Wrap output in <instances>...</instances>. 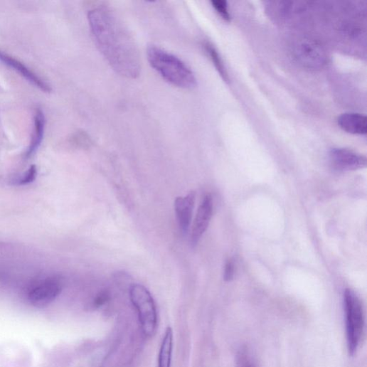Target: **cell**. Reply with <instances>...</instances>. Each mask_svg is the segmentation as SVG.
I'll use <instances>...</instances> for the list:
<instances>
[{"label": "cell", "instance_id": "cell-1", "mask_svg": "<svg viewBox=\"0 0 367 367\" xmlns=\"http://www.w3.org/2000/svg\"><path fill=\"white\" fill-rule=\"evenodd\" d=\"M87 20L95 43L111 67L130 79L141 73L142 63L137 46L117 14L107 7L91 9Z\"/></svg>", "mask_w": 367, "mask_h": 367}, {"label": "cell", "instance_id": "cell-2", "mask_svg": "<svg viewBox=\"0 0 367 367\" xmlns=\"http://www.w3.org/2000/svg\"><path fill=\"white\" fill-rule=\"evenodd\" d=\"M151 66L168 83L181 88L193 89L197 78L191 68L177 56L156 46L147 48Z\"/></svg>", "mask_w": 367, "mask_h": 367}, {"label": "cell", "instance_id": "cell-3", "mask_svg": "<svg viewBox=\"0 0 367 367\" xmlns=\"http://www.w3.org/2000/svg\"><path fill=\"white\" fill-rule=\"evenodd\" d=\"M344 302L347 347L349 354L353 355L359 346L363 331V312L361 301L351 289L345 291Z\"/></svg>", "mask_w": 367, "mask_h": 367}, {"label": "cell", "instance_id": "cell-4", "mask_svg": "<svg viewBox=\"0 0 367 367\" xmlns=\"http://www.w3.org/2000/svg\"><path fill=\"white\" fill-rule=\"evenodd\" d=\"M129 294L131 302L138 313L144 335L147 338L154 336L158 326V314L151 294L141 284L133 285Z\"/></svg>", "mask_w": 367, "mask_h": 367}, {"label": "cell", "instance_id": "cell-5", "mask_svg": "<svg viewBox=\"0 0 367 367\" xmlns=\"http://www.w3.org/2000/svg\"><path fill=\"white\" fill-rule=\"evenodd\" d=\"M293 54L299 64L311 70H319L327 63V55L324 48L314 40L301 38L293 46Z\"/></svg>", "mask_w": 367, "mask_h": 367}, {"label": "cell", "instance_id": "cell-6", "mask_svg": "<svg viewBox=\"0 0 367 367\" xmlns=\"http://www.w3.org/2000/svg\"><path fill=\"white\" fill-rule=\"evenodd\" d=\"M329 159L333 167L339 171L356 170L366 165L365 156L347 149H333L329 153Z\"/></svg>", "mask_w": 367, "mask_h": 367}, {"label": "cell", "instance_id": "cell-7", "mask_svg": "<svg viewBox=\"0 0 367 367\" xmlns=\"http://www.w3.org/2000/svg\"><path fill=\"white\" fill-rule=\"evenodd\" d=\"M60 283L54 279L45 280L33 287L28 294L31 303L44 307L53 302L61 292Z\"/></svg>", "mask_w": 367, "mask_h": 367}, {"label": "cell", "instance_id": "cell-8", "mask_svg": "<svg viewBox=\"0 0 367 367\" xmlns=\"http://www.w3.org/2000/svg\"><path fill=\"white\" fill-rule=\"evenodd\" d=\"M213 213V201L211 195L203 199L198 210L191 234V243L196 246L210 225Z\"/></svg>", "mask_w": 367, "mask_h": 367}, {"label": "cell", "instance_id": "cell-9", "mask_svg": "<svg viewBox=\"0 0 367 367\" xmlns=\"http://www.w3.org/2000/svg\"><path fill=\"white\" fill-rule=\"evenodd\" d=\"M196 193L191 192L188 196L175 200L174 208L176 220L181 230L188 233L192 223L196 205Z\"/></svg>", "mask_w": 367, "mask_h": 367}, {"label": "cell", "instance_id": "cell-10", "mask_svg": "<svg viewBox=\"0 0 367 367\" xmlns=\"http://www.w3.org/2000/svg\"><path fill=\"white\" fill-rule=\"evenodd\" d=\"M0 61L4 62L11 68H14V70L18 71L22 76L26 78L28 81L42 90L45 92L51 91V88L49 85L19 60L3 53L2 51H0Z\"/></svg>", "mask_w": 367, "mask_h": 367}, {"label": "cell", "instance_id": "cell-11", "mask_svg": "<svg viewBox=\"0 0 367 367\" xmlns=\"http://www.w3.org/2000/svg\"><path fill=\"white\" fill-rule=\"evenodd\" d=\"M337 122L339 127L347 133L364 135L367 132V119L363 115L356 113H345L338 118Z\"/></svg>", "mask_w": 367, "mask_h": 367}, {"label": "cell", "instance_id": "cell-12", "mask_svg": "<svg viewBox=\"0 0 367 367\" xmlns=\"http://www.w3.org/2000/svg\"><path fill=\"white\" fill-rule=\"evenodd\" d=\"M173 352V331L171 327L166 329L158 358V367H171Z\"/></svg>", "mask_w": 367, "mask_h": 367}, {"label": "cell", "instance_id": "cell-13", "mask_svg": "<svg viewBox=\"0 0 367 367\" xmlns=\"http://www.w3.org/2000/svg\"><path fill=\"white\" fill-rule=\"evenodd\" d=\"M45 124L46 119L43 112L41 110H37L35 116L34 134L27 151L28 157L34 154L41 144L44 135Z\"/></svg>", "mask_w": 367, "mask_h": 367}, {"label": "cell", "instance_id": "cell-14", "mask_svg": "<svg viewBox=\"0 0 367 367\" xmlns=\"http://www.w3.org/2000/svg\"><path fill=\"white\" fill-rule=\"evenodd\" d=\"M203 46L222 78L224 80V81L228 83L230 79L227 69L216 48H215V46L211 43L208 41L205 42Z\"/></svg>", "mask_w": 367, "mask_h": 367}, {"label": "cell", "instance_id": "cell-15", "mask_svg": "<svg viewBox=\"0 0 367 367\" xmlns=\"http://www.w3.org/2000/svg\"><path fill=\"white\" fill-rule=\"evenodd\" d=\"M235 360L236 367H258L254 356L246 346L238 350Z\"/></svg>", "mask_w": 367, "mask_h": 367}, {"label": "cell", "instance_id": "cell-16", "mask_svg": "<svg viewBox=\"0 0 367 367\" xmlns=\"http://www.w3.org/2000/svg\"><path fill=\"white\" fill-rule=\"evenodd\" d=\"M213 7L220 16V17L227 22L230 21V15L228 12V4L223 0H213L211 2Z\"/></svg>", "mask_w": 367, "mask_h": 367}, {"label": "cell", "instance_id": "cell-17", "mask_svg": "<svg viewBox=\"0 0 367 367\" xmlns=\"http://www.w3.org/2000/svg\"><path fill=\"white\" fill-rule=\"evenodd\" d=\"M38 171L36 165H32L27 171L16 181L18 186H26L34 181L37 177Z\"/></svg>", "mask_w": 367, "mask_h": 367}, {"label": "cell", "instance_id": "cell-18", "mask_svg": "<svg viewBox=\"0 0 367 367\" xmlns=\"http://www.w3.org/2000/svg\"><path fill=\"white\" fill-rule=\"evenodd\" d=\"M74 143L81 148H88L92 144L91 139L88 134L84 132H78L74 138Z\"/></svg>", "mask_w": 367, "mask_h": 367}, {"label": "cell", "instance_id": "cell-19", "mask_svg": "<svg viewBox=\"0 0 367 367\" xmlns=\"http://www.w3.org/2000/svg\"><path fill=\"white\" fill-rule=\"evenodd\" d=\"M235 266L232 260H228L225 266L224 280L226 282H230L233 280L235 274Z\"/></svg>", "mask_w": 367, "mask_h": 367}, {"label": "cell", "instance_id": "cell-20", "mask_svg": "<svg viewBox=\"0 0 367 367\" xmlns=\"http://www.w3.org/2000/svg\"><path fill=\"white\" fill-rule=\"evenodd\" d=\"M110 299V294L107 292H102L96 298L95 305L100 307L104 305Z\"/></svg>", "mask_w": 367, "mask_h": 367}]
</instances>
